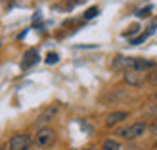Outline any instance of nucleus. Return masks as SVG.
Instances as JSON below:
<instances>
[{
  "label": "nucleus",
  "instance_id": "nucleus-1",
  "mask_svg": "<svg viewBox=\"0 0 157 150\" xmlns=\"http://www.w3.org/2000/svg\"><path fill=\"white\" fill-rule=\"evenodd\" d=\"M146 131H147V123L136 121V123H132V125H128V127H124V129H119L117 135L123 137V139H127V140H134V139H140Z\"/></svg>",
  "mask_w": 157,
  "mask_h": 150
},
{
  "label": "nucleus",
  "instance_id": "nucleus-2",
  "mask_svg": "<svg viewBox=\"0 0 157 150\" xmlns=\"http://www.w3.org/2000/svg\"><path fill=\"white\" fill-rule=\"evenodd\" d=\"M8 146H10V150H29L33 146V139L27 133H17L8 140Z\"/></svg>",
  "mask_w": 157,
  "mask_h": 150
},
{
  "label": "nucleus",
  "instance_id": "nucleus-3",
  "mask_svg": "<svg viewBox=\"0 0 157 150\" xmlns=\"http://www.w3.org/2000/svg\"><path fill=\"white\" fill-rule=\"evenodd\" d=\"M54 131L50 129V127H40L36 131V135H35V139H33V143L38 146V148H46L48 144H52V140H54Z\"/></svg>",
  "mask_w": 157,
  "mask_h": 150
},
{
  "label": "nucleus",
  "instance_id": "nucleus-4",
  "mask_svg": "<svg viewBox=\"0 0 157 150\" xmlns=\"http://www.w3.org/2000/svg\"><path fill=\"white\" fill-rule=\"evenodd\" d=\"M111 66L115 69H121V71H134L136 58H130V56H115Z\"/></svg>",
  "mask_w": 157,
  "mask_h": 150
},
{
  "label": "nucleus",
  "instance_id": "nucleus-5",
  "mask_svg": "<svg viewBox=\"0 0 157 150\" xmlns=\"http://www.w3.org/2000/svg\"><path fill=\"white\" fill-rule=\"evenodd\" d=\"M147 81V75L142 71H124V83L130 87H142Z\"/></svg>",
  "mask_w": 157,
  "mask_h": 150
},
{
  "label": "nucleus",
  "instance_id": "nucleus-6",
  "mask_svg": "<svg viewBox=\"0 0 157 150\" xmlns=\"http://www.w3.org/2000/svg\"><path fill=\"white\" fill-rule=\"evenodd\" d=\"M38 60H40V56H38L36 48H29L25 54H23V60H21V69H29V67H33Z\"/></svg>",
  "mask_w": 157,
  "mask_h": 150
},
{
  "label": "nucleus",
  "instance_id": "nucleus-7",
  "mask_svg": "<svg viewBox=\"0 0 157 150\" xmlns=\"http://www.w3.org/2000/svg\"><path fill=\"white\" fill-rule=\"evenodd\" d=\"M124 120H128V112H121V110L119 112H111L105 117V127H115Z\"/></svg>",
  "mask_w": 157,
  "mask_h": 150
},
{
  "label": "nucleus",
  "instance_id": "nucleus-8",
  "mask_svg": "<svg viewBox=\"0 0 157 150\" xmlns=\"http://www.w3.org/2000/svg\"><path fill=\"white\" fill-rule=\"evenodd\" d=\"M58 112H59V108H58V106H48V108H46V110H44V112H42L40 116H38L36 123H38V125H46L48 121H52L54 117L58 116Z\"/></svg>",
  "mask_w": 157,
  "mask_h": 150
},
{
  "label": "nucleus",
  "instance_id": "nucleus-9",
  "mask_svg": "<svg viewBox=\"0 0 157 150\" xmlns=\"http://www.w3.org/2000/svg\"><path fill=\"white\" fill-rule=\"evenodd\" d=\"M155 29H157V25H153V27H151L150 31H147V33H142V35H138V37H134V39H132V41H130V44H132V46H136V44H142L144 41H147V37H150V35L153 33Z\"/></svg>",
  "mask_w": 157,
  "mask_h": 150
},
{
  "label": "nucleus",
  "instance_id": "nucleus-10",
  "mask_svg": "<svg viewBox=\"0 0 157 150\" xmlns=\"http://www.w3.org/2000/svg\"><path fill=\"white\" fill-rule=\"evenodd\" d=\"M101 150H121V144L113 139H107L104 143V146H101Z\"/></svg>",
  "mask_w": 157,
  "mask_h": 150
},
{
  "label": "nucleus",
  "instance_id": "nucleus-11",
  "mask_svg": "<svg viewBox=\"0 0 157 150\" xmlns=\"http://www.w3.org/2000/svg\"><path fill=\"white\" fill-rule=\"evenodd\" d=\"M98 14H100V8H98V6H92V8H88V10L84 12L82 18H84V19H92V18H96Z\"/></svg>",
  "mask_w": 157,
  "mask_h": 150
},
{
  "label": "nucleus",
  "instance_id": "nucleus-12",
  "mask_svg": "<svg viewBox=\"0 0 157 150\" xmlns=\"http://www.w3.org/2000/svg\"><path fill=\"white\" fill-rule=\"evenodd\" d=\"M58 62H59V56H58V54L56 52H48V54H46V64H58Z\"/></svg>",
  "mask_w": 157,
  "mask_h": 150
},
{
  "label": "nucleus",
  "instance_id": "nucleus-13",
  "mask_svg": "<svg viewBox=\"0 0 157 150\" xmlns=\"http://www.w3.org/2000/svg\"><path fill=\"white\" fill-rule=\"evenodd\" d=\"M151 10H153L151 6H147V8H142V10H138V12H136V15H138V18H147Z\"/></svg>",
  "mask_w": 157,
  "mask_h": 150
},
{
  "label": "nucleus",
  "instance_id": "nucleus-14",
  "mask_svg": "<svg viewBox=\"0 0 157 150\" xmlns=\"http://www.w3.org/2000/svg\"><path fill=\"white\" fill-rule=\"evenodd\" d=\"M147 81H150L151 85H157V67H155V69H151V71L147 73Z\"/></svg>",
  "mask_w": 157,
  "mask_h": 150
},
{
  "label": "nucleus",
  "instance_id": "nucleus-15",
  "mask_svg": "<svg viewBox=\"0 0 157 150\" xmlns=\"http://www.w3.org/2000/svg\"><path fill=\"white\" fill-rule=\"evenodd\" d=\"M0 150H10V146H8V144H6V146H2V148H0Z\"/></svg>",
  "mask_w": 157,
  "mask_h": 150
},
{
  "label": "nucleus",
  "instance_id": "nucleus-16",
  "mask_svg": "<svg viewBox=\"0 0 157 150\" xmlns=\"http://www.w3.org/2000/svg\"><path fill=\"white\" fill-rule=\"evenodd\" d=\"M153 131H157V121H155V125H153Z\"/></svg>",
  "mask_w": 157,
  "mask_h": 150
},
{
  "label": "nucleus",
  "instance_id": "nucleus-17",
  "mask_svg": "<svg viewBox=\"0 0 157 150\" xmlns=\"http://www.w3.org/2000/svg\"><path fill=\"white\" fill-rule=\"evenodd\" d=\"M155 100H157V92H155Z\"/></svg>",
  "mask_w": 157,
  "mask_h": 150
},
{
  "label": "nucleus",
  "instance_id": "nucleus-18",
  "mask_svg": "<svg viewBox=\"0 0 157 150\" xmlns=\"http://www.w3.org/2000/svg\"><path fill=\"white\" fill-rule=\"evenodd\" d=\"M155 148H157V143H155Z\"/></svg>",
  "mask_w": 157,
  "mask_h": 150
}]
</instances>
